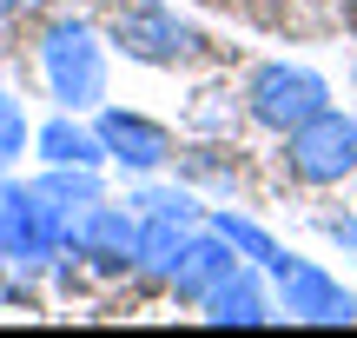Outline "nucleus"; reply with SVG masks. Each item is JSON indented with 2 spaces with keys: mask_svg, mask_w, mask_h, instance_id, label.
I'll return each instance as SVG.
<instances>
[{
  "mask_svg": "<svg viewBox=\"0 0 357 338\" xmlns=\"http://www.w3.org/2000/svg\"><path fill=\"white\" fill-rule=\"evenodd\" d=\"M40 80L60 100V113H100L106 100V34L79 13H60V20L40 27Z\"/></svg>",
  "mask_w": 357,
  "mask_h": 338,
  "instance_id": "f257e3e1",
  "label": "nucleus"
},
{
  "mask_svg": "<svg viewBox=\"0 0 357 338\" xmlns=\"http://www.w3.org/2000/svg\"><path fill=\"white\" fill-rule=\"evenodd\" d=\"M324 106H331L324 73H311V66H298V60H265L245 80V113L265 133H291V126H305L311 113H324Z\"/></svg>",
  "mask_w": 357,
  "mask_h": 338,
  "instance_id": "f03ea898",
  "label": "nucleus"
},
{
  "mask_svg": "<svg viewBox=\"0 0 357 338\" xmlns=\"http://www.w3.org/2000/svg\"><path fill=\"white\" fill-rule=\"evenodd\" d=\"M106 47H119L126 60H139V66H178V60H192L205 40H199V27L178 20L172 7H159V0H132V7H113V20H106Z\"/></svg>",
  "mask_w": 357,
  "mask_h": 338,
  "instance_id": "7ed1b4c3",
  "label": "nucleus"
},
{
  "mask_svg": "<svg viewBox=\"0 0 357 338\" xmlns=\"http://www.w3.org/2000/svg\"><path fill=\"white\" fill-rule=\"evenodd\" d=\"M284 166H291L298 186H337L357 172V119L337 113V106H324V113H311L305 126L284 133Z\"/></svg>",
  "mask_w": 357,
  "mask_h": 338,
  "instance_id": "20e7f679",
  "label": "nucleus"
},
{
  "mask_svg": "<svg viewBox=\"0 0 357 338\" xmlns=\"http://www.w3.org/2000/svg\"><path fill=\"white\" fill-rule=\"evenodd\" d=\"M271 286H278V312L284 318H305V325H351L357 318V292L337 286L324 265L298 259V252L271 272Z\"/></svg>",
  "mask_w": 357,
  "mask_h": 338,
  "instance_id": "39448f33",
  "label": "nucleus"
},
{
  "mask_svg": "<svg viewBox=\"0 0 357 338\" xmlns=\"http://www.w3.org/2000/svg\"><path fill=\"white\" fill-rule=\"evenodd\" d=\"M60 252H79V259L119 272V265L139 259V212L93 199V206H79L73 219H66V246H60Z\"/></svg>",
  "mask_w": 357,
  "mask_h": 338,
  "instance_id": "423d86ee",
  "label": "nucleus"
},
{
  "mask_svg": "<svg viewBox=\"0 0 357 338\" xmlns=\"http://www.w3.org/2000/svg\"><path fill=\"white\" fill-rule=\"evenodd\" d=\"M93 133H100L106 159H113V166H126L132 179H153V172L172 159V133L159 126V119H146V113H126V106H100Z\"/></svg>",
  "mask_w": 357,
  "mask_h": 338,
  "instance_id": "0eeeda50",
  "label": "nucleus"
},
{
  "mask_svg": "<svg viewBox=\"0 0 357 338\" xmlns=\"http://www.w3.org/2000/svg\"><path fill=\"white\" fill-rule=\"evenodd\" d=\"M60 246H66V212L53 206L40 186H13L7 246H0V259H13V265H47Z\"/></svg>",
  "mask_w": 357,
  "mask_h": 338,
  "instance_id": "6e6552de",
  "label": "nucleus"
},
{
  "mask_svg": "<svg viewBox=\"0 0 357 338\" xmlns=\"http://www.w3.org/2000/svg\"><path fill=\"white\" fill-rule=\"evenodd\" d=\"M199 312H205V325H271V318H278V299L265 292V265H238V272H225L199 299Z\"/></svg>",
  "mask_w": 357,
  "mask_h": 338,
  "instance_id": "1a4fd4ad",
  "label": "nucleus"
},
{
  "mask_svg": "<svg viewBox=\"0 0 357 338\" xmlns=\"http://www.w3.org/2000/svg\"><path fill=\"white\" fill-rule=\"evenodd\" d=\"M238 265H245V259L231 252V239L205 226V233H192V239H185V252L172 259V272H166V279H172V292H178L185 305H199L205 292H212L225 272H238Z\"/></svg>",
  "mask_w": 357,
  "mask_h": 338,
  "instance_id": "9d476101",
  "label": "nucleus"
},
{
  "mask_svg": "<svg viewBox=\"0 0 357 338\" xmlns=\"http://www.w3.org/2000/svg\"><path fill=\"white\" fill-rule=\"evenodd\" d=\"M33 146H40V159H47V166H106L100 133H93V126H79L73 113L47 119V126L33 133Z\"/></svg>",
  "mask_w": 357,
  "mask_h": 338,
  "instance_id": "9b49d317",
  "label": "nucleus"
},
{
  "mask_svg": "<svg viewBox=\"0 0 357 338\" xmlns=\"http://www.w3.org/2000/svg\"><path fill=\"white\" fill-rule=\"evenodd\" d=\"M205 226H212V233H225V239H231V252H238L245 265H265V279L278 272L284 259H291V252H284L278 239L265 233V226H252L245 212H205Z\"/></svg>",
  "mask_w": 357,
  "mask_h": 338,
  "instance_id": "f8f14e48",
  "label": "nucleus"
},
{
  "mask_svg": "<svg viewBox=\"0 0 357 338\" xmlns=\"http://www.w3.org/2000/svg\"><path fill=\"white\" fill-rule=\"evenodd\" d=\"M33 186H40V193H47L53 206L66 212V219H73L79 206H93V199H106V186H100V166H47Z\"/></svg>",
  "mask_w": 357,
  "mask_h": 338,
  "instance_id": "ddd939ff",
  "label": "nucleus"
},
{
  "mask_svg": "<svg viewBox=\"0 0 357 338\" xmlns=\"http://www.w3.org/2000/svg\"><path fill=\"white\" fill-rule=\"evenodd\" d=\"M199 233V226H172V219H153V212H139V259L146 272H172V259L185 252V239Z\"/></svg>",
  "mask_w": 357,
  "mask_h": 338,
  "instance_id": "4468645a",
  "label": "nucleus"
},
{
  "mask_svg": "<svg viewBox=\"0 0 357 338\" xmlns=\"http://www.w3.org/2000/svg\"><path fill=\"white\" fill-rule=\"evenodd\" d=\"M132 206L153 212V219H172V226H199L205 206L185 193V186H146V193H132Z\"/></svg>",
  "mask_w": 357,
  "mask_h": 338,
  "instance_id": "2eb2a0df",
  "label": "nucleus"
},
{
  "mask_svg": "<svg viewBox=\"0 0 357 338\" xmlns=\"http://www.w3.org/2000/svg\"><path fill=\"white\" fill-rule=\"evenodd\" d=\"M33 140V126H26V113H20V100H13L7 87H0V172L20 159V146Z\"/></svg>",
  "mask_w": 357,
  "mask_h": 338,
  "instance_id": "dca6fc26",
  "label": "nucleus"
},
{
  "mask_svg": "<svg viewBox=\"0 0 357 338\" xmlns=\"http://www.w3.org/2000/svg\"><path fill=\"white\" fill-rule=\"evenodd\" d=\"M331 239H337L344 252H357V212H351V219H331Z\"/></svg>",
  "mask_w": 357,
  "mask_h": 338,
  "instance_id": "f3484780",
  "label": "nucleus"
},
{
  "mask_svg": "<svg viewBox=\"0 0 357 338\" xmlns=\"http://www.w3.org/2000/svg\"><path fill=\"white\" fill-rule=\"evenodd\" d=\"M7 206H13V179L0 172V246H7Z\"/></svg>",
  "mask_w": 357,
  "mask_h": 338,
  "instance_id": "a211bd4d",
  "label": "nucleus"
}]
</instances>
